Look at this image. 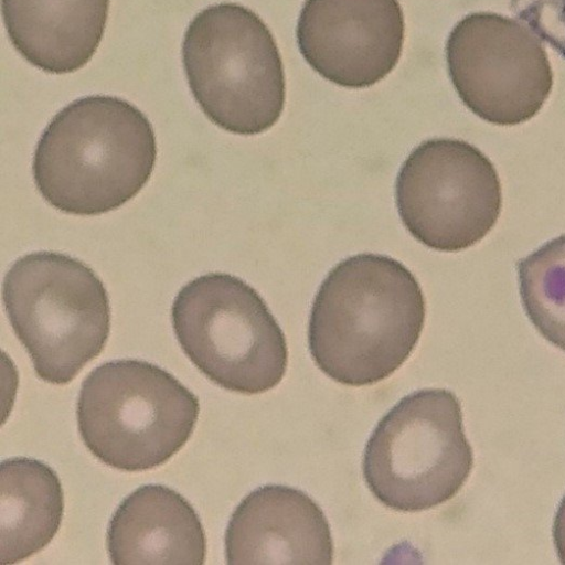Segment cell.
<instances>
[{"label": "cell", "instance_id": "cell-16", "mask_svg": "<svg viewBox=\"0 0 565 565\" xmlns=\"http://www.w3.org/2000/svg\"><path fill=\"white\" fill-rule=\"evenodd\" d=\"M516 17L565 58V0H511Z\"/></svg>", "mask_w": 565, "mask_h": 565}, {"label": "cell", "instance_id": "cell-8", "mask_svg": "<svg viewBox=\"0 0 565 565\" xmlns=\"http://www.w3.org/2000/svg\"><path fill=\"white\" fill-rule=\"evenodd\" d=\"M405 227L429 248L457 252L481 241L501 212V184L492 162L459 139L434 138L407 157L395 185Z\"/></svg>", "mask_w": 565, "mask_h": 565}, {"label": "cell", "instance_id": "cell-5", "mask_svg": "<svg viewBox=\"0 0 565 565\" xmlns=\"http://www.w3.org/2000/svg\"><path fill=\"white\" fill-rule=\"evenodd\" d=\"M2 298L38 377L47 383L71 382L106 344L107 291L76 258L53 252L19 258L4 277Z\"/></svg>", "mask_w": 565, "mask_h": 565}, {"label": "cell", "instance_id": "cell-3", "mask_svg": "<svg viewBox=\"0 0 565 565\" xmlns=\"http://www.w3.org/2000/svg\"><path fill=\"white\" fill-rule=\"evenodd\" d=\"M198 397L168 371L141 360L108 361L83 381L77 427L87 449L118 470L156 468L191 437Z\"/></svg>", "mask_w": 565, "mask_h": 565}, {"label": "cell", "instance_id": "cell-7", "mask_svg": "<svg viewBox=\"0 0 565 565\" xmlns=\"http://www.w3.org/2000/svg\"><path fill=\"white\" fill-rule=\"evenodd\" d=\"M171 320L185 355L225 390L259 394L285 375L284 332L259 294L235 276L211 273L188 282Z\"/></svg>", "mask_w": 565, "mask_h": 565}, {"label": "cell", "instance_id": "cell-6", "mask_svg": "<svg viewBox=\"0 0 565 565\" xmlns=\"http://www.w3.org/2000/svg\"><path fill=\"white\" fill-rule=\"evenodd\" d=\"M472 465L456 395L420 390L403 397L380 419L365 446L363 476L384 505L417 512L450 500Z\"/></svg>", "mask_w": 565, "mask_h": 565}, {"label": "cell", "instance_id": "cell-11", "mask_svg": "<svg viewBox=\"0 0 565 565\" xmlns=\"http://www.w3.org/2000/svg\"><path fill=\"white\" fill-rule=\"evenodd\" d=\"M227 564L332 563L333 543L321 508L305 492L266 484L233 511L224 537Z\"/></svg>", "mask_w": 565, "mask_h": 565}, {"label": "cell", "instance_id": "cell-10", "mask_svg": "<svg viewBox=\"0 0 565 565\" xmlns=\"http://www.w3.org/2000/svg\"><path fill=\"white\" fill-rule=\"evenodd\" d=\"M404 18L397 0H306L297 42L306 62L326 79L363 88L397 64Z\"/></svg>", "mask_w": 565, "mask_h": 565}, {"label": "cell", "instance_id": "cell-4", "mask_svg": "<svg viewBox=\"0 0 565 565\" xmlns=\"http://www.w3.org/2000/svg\"><path fill=\"white\" fill-rule=\"evenodd\" d=\"M190 90L205 116L237 135L260 134L285 105V74L263 20L233 2L209 6L190 22L182 43Z\"/></svg>", "mask_w": 565, "mask_h": 565}, {"label": "cell", "instance_id": "cell-9", "mask_svg": "<svg viewBox=\"0 0 565 565\" xmlns=\"http://www.w3.org/2000/svg\"><path fill=\"white\" fill-rule=\"evenodd\" d=\"M446 61L462 103L491 124L531 119L552 90V67L542 43L524 25L498 13L462 18L448 36Z\"/></svg>", "mask_w": 565, "mask_h": 565}, {"label": "cell", "instance_id": "cell-14", "mask_svg": "<svg viewBox=\"0 0 565 565\" xmlns=\"http://www.w3.org/2000/svg\"><path fill=\"white\" fill-rule=\"evenodd\" d=\"M0 564L21 562L44 548L57 533L64 494L56 472L25 457L0 466Z\"/></svg>", "mask_w": 565, "mask_h": 565}, {"label": "cell", "instance_id": "cell-13", "mask_svg": "<svg viewBox=\"0 0 565 565\" xmlns=\"http://www.w3.org/2000/svg\"><path fill=\"white\" fill-rule=\"evenodd\" d=\"M8 36L20 55L51 74L85 66L104 35L109 0H1Z\"/></svg>", "mask_w": 565, "mask_h": 565}, {"label": "cell", "instance_id": "cell-12", "mask_svg": "<svg viewBox=\"0 0 565 565\" xmlns=\"http://www.w3.org/2000/svg\"><path fill=\"white\" fill-rule=\"evenodd\" d=\"M113 564H190L205 562L206 539L201 520L175 490L143 484L126 497L107 529Z\"/></svg>", "mask_w": 565, "mask_h": 565}, {"label": "cell", "instance_id": "cell-15", "mask_svg": "<svg viewBox=\"0 0 565 565\" xmlns=\"http://www.w3.org/2000/svg\"><path fill=\"white\" fill-rule=\"evenodd\" d=\"M524 310L536 330L565 351V234L516 264Z\"/></svg>", "mask_w": 565, "mask_h": 565}, {"label": "cell", "instance_id": "cell-1", "mask_svg": "<svg viewBox=\"0 0 565 565\" xmlns=\"http://www.w3.org/2000/svg\"><path fill=\"white\" fill-rule=\"evenodd\" d=\"M425 321L414 275L396 259L359 254L337 264L310 312L309 350L317 366L351 386L388 377L409 356Z\"/></svg>", "mask_w": 565, "mask_h": 565}, {"label": "cell", "instance_id": "cell-17", "mask_svg": "<svg viewBox=\"0 0 565 565\" xmlns=\"http://www.w3.org/2000/svg\"><path fill=\"white\" fill-rule=\"evenodd\" d=\"M553 539L557 556L565 564V495L559 502L553 524Z\"/></svg>", "mask_w": 565, "mask_h": 565}, {"label": "cell", "instance_id": "cell-2", "mask_svg": "<svg viewBox=\"0 0 565 565\" xmlns=\"http://www.w3.org/2000/svg\"><path fill=\"white\" fill-rule=\"evenodd\" d=\"M157 157L148 118L118 97L92 95L60 110L42 132L33 178L53 207L97 215L121 206L147 183Z\"/></svg>", "mask_w": 565, "mask_h": 565}]
</instances>
